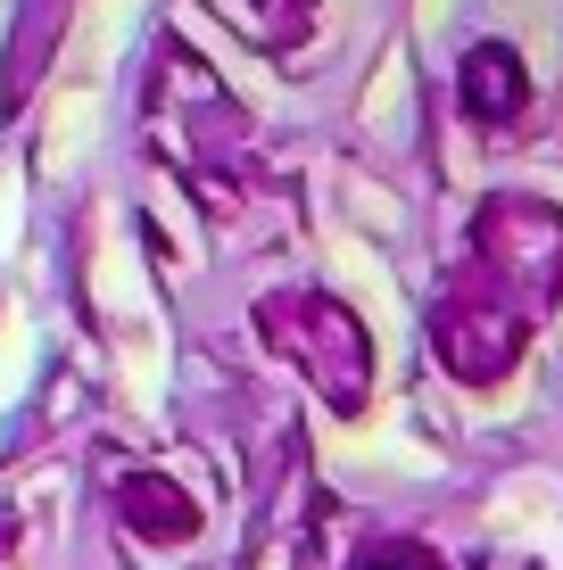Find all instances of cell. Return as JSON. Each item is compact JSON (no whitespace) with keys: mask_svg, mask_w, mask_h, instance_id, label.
Segmentation results:
<instances>
[{"mask_svg":"<svg viewBox=\"0 0 563 570\" xmlns=\"http://www.w3.org/2000/svg\"><path fill=\"white\" fill-rule=\"evenodd\" d=\"M207 9H216L232 33H249L258 50H290L307 33V17H316V0H207Z\"/></svg>","mask_w":563,"mask_h":570,"instance_id":"cell-7","label":"cell"},{"mask_svg":"<svg viewBox=\"0 0 563 570\" xmlns=\"http://www.w3.org/2000/svg\"><path fill=\"white\" fill-rule=\"evenodd\" d=\"M473 273H489L531 323H547L563 306V207L531 199V190L481 199L473 207Z\"/></svg>","mask_w":563,"mask_h":570,"instance_id":"cell-2","label":"cell"},{"mask_svg":"<svg viewBox=\"0 0 563 570\" xmlns=\"http://www.w3.org/2000/svg\"><path fill=\"white\" fill-rule=\"evenodd\" d=\"M531 331H538L531 314H522L489 273H473V265L431 298V347H439V364H448L464 389L506 381V372L522 364V347H531Z\"/></svg>","mask_w":563,"mask_h":570,"instance_id":"cell-3","label":"cell"},{"mask_svg":"<svg viewBox=\"0 0 563 570\" xmlns=\"http://www.w3.org/2000/svg\"><path fill=\"white\" fill-rule=\"evenodd\" d=\"M258 340L290 372H307V389L332 414H365V397H373V331H365L357 306H340L332 289H282V298L258 306Z\"/></svg>","mask_w":563,"mask_h":570,"instance_id":"cell-1","label":"cell"},{"mask_svg":"<svg viewBox=\"0 0 563 570\" xmlns=\"http://www.w3.org/2000/svg\"><path fill=\"white\" fill-rule=\"evenodd\" d=\"M456 108L473 116V125L506 132L522 125V108H531V75H522V50L514 42H473L456 67Z\"/></svg>","mask_w":563,"mask_h":570,"instance_id":"cell-4","label":"cell"},{"mask_svg":"<svg viewBox=\"0 0 563 570\" xmlns=\"http://www.w3.org/2000/svg\"><path fill=\"white\" fill-rule=\"evenodd\" d=\"M116 513H125V529H133V538H149V546H191V538H200V521H207L174 480H158V471H133V480L116 488Z\"/></svg>","mask_w":563,"mask_h":570,"instance_id":"cell-5","label":"cell"},{"mask_svg":"<svg viewBox=\"0 0 563 570\" xmlns=\"http://www.w3.org/2000/svg\"><path fill=\"white\" fill-rule=\"evenodd\" d=\"M357 570H439L431 546H415V538H381V546H365Z\"/></svg>","mask_w":563,"mask_h":570,"instance_id":"cell-8","label":"cell"},{"mask_svg":"<svg viewBox=\"0 0 563 570\" xmlns=\"http://www.w3.org/2000/svg\"><path fill=\"white\" fill-rule=\"evenodd\" d=\"M58 33H67V0H17V58H9V75H0V100H9V108L42 83Z\"/></svg>","mask_w":563,"mask_h":570,"instance_id":"cell-6","label":"cell"},{"mask_svg":"<svg viewBox=\"0 0 563 570\" xmlns=\"http://www.w3.org/2000/svg\"><path fill=\"white\" fill-rule=\"evenodd\" d=\"M0 554H9V529H0Z\"/></svg>","mask_w":563,"mask_h":570,"instance_id":"cell-10","label":"cell"},{"mask_svg":"<svg viewBox=\"0 0 563 570\" xmlns=\"http://www.w3.org/2000/svg\"><path fill=\"white\" fill-rule=\"evenodd\" d=\"M481 570H531V562H481Z\"/></svg>","mask_w":563,"mask_h":570,"instance_id":"cell-9","label":"cell"}]
</instances>
